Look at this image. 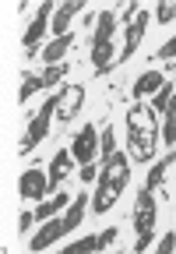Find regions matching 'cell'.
<instances>
[{"label":"cell","mask_w":176,"mask_h":254,"mask_svg":"<svg viewBox=\"0 0 176 254\" xmlns=\"http://www.w3.org/2000/svg\"><path fill=\"white\" fill-rule=\"evenodd\" d=\"M116 237H120V226H106V230L99 233V251H106V247H109Z\"/></svg>","instance_id":"obj_30"},{"label":"cell","mask_w":176,"mask_h":254,"mask_svg":"<svg viewBox=\"0 0 176 254\" xmlns=\"http://www.w3.org/2000/svg\"><path fill=\"white\" fill-rule=\"evenodd\" d=\"M155 127H159V120H155L152 106L137 103V106L127 110V134H134V131H155Z\"/></svg>","instance_id":"obj_14"},{"label":"cell","mask_w":176,"mask_h":254,"mask_svg":"<svg viewBox=\"0 0 176 254\" xmlns=\"http://www.w3.org/2000/svg\"><path fill=\"white\" fill-rule=\"evenodd\" d=\"M74 46V32H67V36H60V39H53L46 50H43V60H46V67H53V64H64V57H67V50Z\"/></svg>","instance_id":"obj_17"},{"label":"cell","mask_w":176,"mask_h":254,"mask_svg":"<svg viewBox=\"0 0 176 254\" xmlns=\"http://www.w3.org/2000/svg\"><path fill=\"white\" fill-rule=\"evenodd\" d=\"M162 85H166V74H162V71H144V74L134 81L131 95H134V99H144V95H155Z\"/></svg>","instance_id":"obj_16"},{"label":"cell","mask_w":176,"mask_h":254,"mask_svg":"<svg viewBox=\"0 0 176 254\" xmlns=\"http://www.w3.org/2000/svg\"><path fill=\"white\" fill-rule=\"evenodd\" d=\"M137 14H141V7H137V4H127V7L120 11V21H124V28H127V25H131Z\"/></svg>","instance_id":"obj_33"},{"label":"cell","mask_w":176,"mask_h":254,"mask_svg":"<svg viewBox=\"0 0 176 254\" xmlns=\"http://www.w3.org/2000/svg\"><path fill=\"white\" fill-rule=\"evenodd\" d=\"M18 194H21V201H46L49 198V173H43L39 166L18 173Z\"/></svg>","instance_id":"obj_5"},{"label":"cell","mask_w":176,"mask_h":254,"mask_svg":"<svg viewBox=\"0 0 176 254\" xmlns=\"http://www.w3.org/2000/svg\"><path fill=\"white\" fill-rule=\"evenodd\" d=\"M71 155H74V163H81V166H88V163H95V159H99V131L92 124H85L81 131L74 134Z\"/></svg>","instance_id":"obj_7"},{"label":"cell","mask_w":176,"mask_h":254,"mask_svg":"<svg viewBox=\"0 0 176 254\" xmlns=\"http://www.w3.org/2000/svg\"><path fill=\"white\" fill-rule=\"evenodd\" d=\"M116 201H120V194H116L113 187H106V184H95V194H92V212H95V215L109 212Z\"/></svg>","instance_id":"obj_20"},{"label":"cell","mask_w":176,"mask_h":254,"mask_svg":"<svg viewBox=\"0 0 176 254\" xmlns=\"http://www.w3.org/2000/svg\"><path fill=\"white\" fill-rule=\"evenodd\" d=\"M162 141L166 145H176V95H173L169 110L162 113Z\"/></svg>","instance_id":"obj_24"},{"label":"cell","mask_w":176,"mask_h":254,"mask_svg":"<svg viewBox=\"0 0 176 254\" xmlns=\"http://www.w3.org/2000/svg\"><path fill=\"white\" fill-rule=\"evenodd\" d=\"M116 39V11H99V21L92 28V46H109Z\"/></svg>","instance_id":"obj_15"},{"label":"cell","mask_w":176,"mask_h":254,"mask_svg":"<svg viewBox=\"0 0 176 254\" xmlns=\"http://www.w3.org/2000/svg\"><path fill=\"white\" fill-rule=\"evenodd\" d=\"M159 134H162V127H155V131H134V134H127L131 159H137V163H152L155 152H159Z\"/></svg>","instance_id":"obj_9"},{"label":"cell","mask_w":176,"mask_h":254,"mask_svg":"<svg viewBox=\"0 0 176 254\" xmlns=\"http://www.w3.org/2000/svg\"><path fill=\"white\" fill-rule=\"evenodd\" d=\"M81 11H85V0H64V4H56L53 25H49V32H53V39H60V36H67V32H71V21H74V14H81Z\"/></svg>","instance_id":"obj_11"},{"label":"cell","mask_w":176,"mask_h":254,"mask_svg":"<svg viewBox=\"0 0 176 254\" xmlns=\"http://www.w3.org/2000/svg\"><path fill=\"white\" fill-rule=\"evenodd\" d=\"M71 163H74V155H71V148H60L53 155V163H49V194H56L60 190V184L67 180V173H71Z\"/></svg>","instance_id":"obj_12"},{"label":"cell","mask_w":176,"mask_h":254,"mask_svg":"<svg viewBox=\"0 0 176 254\" xmlns=\"http://www.w3.org/2000/svg\"><path fill=\"white\" fill-rule=\"evenodd\" d=\"M120 254H124V251H120Z\"/></svg>","instance_id":"obj_34"},{"label":"cell","mask_w":176,"mask_h":254,"mask_svg":"<svg viewBox=\"0 0 176 254\" xmlns=\"http://www.w3.org/2000/svg\"><path fill=\"white\" fill-rule=\"evenodd\" d=\"M81 106H85V85H64L60 88V106H56V124L67 127L78 117Z\"/></svg>","instance_id":"obj_10"},{"label":"cell","mask_w":176,"mask_h":254,"mask_svg":"<svg viewBox=\"0 0 176 254\" xmlns=\"http://www.w3.org/2000/svg\"><path fill=\"white\" fill-rule=\"evenodd\" d=\"M64 237H67V226H64V215H56V219L43 222V230H36V237L28 240V251H32V254H43V251H49L53 244H60Z\"/></svg>","instance_id":"obj_8"},{"label":"cell","mask_w":176,"mask_h":254,"mask_svg":"<svg viewBox=\"0 0 176 254\" xmlns=\"http://www.w3.org/2000/svg\"><path fill=\"white\" fill-rule=\"evenodd\" d=\"M148 21H152V14L141 11V14L124 28V46H120V53H116V67H120V64H127V60L137 53V46H141V39H144V32H148Z\"/></svg>","instance_id":"obj_6"},{"label":"cell","mask_w":176,"mask_h":254,"mask_svg":"<svg viewBox=\"0 0 176 254\" xmlns=\"http://www.w3.org/2000/svg\"><path fill=\"white\" fill-rule=\"evenodd\" d=\"M155 57H159V60H176V36H173V39H166V43L155 50Z\"/></svg>","instance_id":"obj_29"},{"label":"cell","mask_w":176,"mask_h":254,"mask_svg":"<svg viewBox=\"0 0 176 254\" xmlns=\"http://www.w3.org/2000/svg\"><path fill=\"white\" fill-rule=\"evenodd\" d=\"M155 190H137V205H134V254H144L155 237Z\"/></svg>","instance_id":"obj_2"},{"label":"cell","mask_w":176,"mask_h":254,"mask_svg":"<svg viewBox=\"0 0 176 254\" xmlns=\"http://www.w3.org/2000/svg\"><path fill=\"white\" fill-rule=\"evenodd\" d=\"M71 71V64L64 60V64H53V67H46L43 71V81H46V88H56V85H64V74Z\"/></svg>","instance_id":"obj_25"},{"label":"cell","mask_w":176,"mask_h":254,"mask_svg":"<svg viewBox=\"0 0 176 254\" xmlns=\"http://www.w3.org/2000/svg\"><path fill=\"white\" fill-rule=\"evenodd\" d=\"M46 88V81H43V74H32V71H25L21 74V88H18V103L25 106L28 99H32L36 92H43Z\"/></svg>","instance_id":"obj_21"},{"label":"cell","mask_w":176,"mask_h":254,"mask_svg":"<svg viewBox=\"0 0 176 254\" xmlns=\"http://www.w3.org/2000/svg\"><path fill=\"white\" fill-rule=\"evenodd\" d=\"M53 14H56V0H43L39 11H36V18L28 21L25 36H21V46H25V53H28V57H36V50L43 46L46 32H49V25H53Z\"/></svg>","instance_id":"obj_3"},{"label":"cell","mask_w":176,"mask_h":254,"mask_svg":"<svg viewBox=\"0 0 176 254\" xmlns=\"http://www.w3.org/2000/svg\"><path fill=\"white\" fill-rule=\"evenodd\" d=\"M85 184H92V180H99V163H88V166H81V173H78Z\"/></svg>","instance_id":"obj_31"},{"label":"cell","mask_w":176,"mask_h":254,"mask_svg":"<svg viewBox=\"0 0 176 254\" xmlns=\"http://www.w3.org/2000/svg\"><path fill=\"white\" fill-rule=\"evenodd\" d=\"M95 184H106V187H113L116 194H124V187L131 184V159L116 148L109 159H102L99 163V180Z\"/></svg>","instance_id":"obj_4"},{"label":"cell","mask_w":176,"mask_h":254,"mask_svg":"<svg viewBox=\"0 0 176 254\" xmlns=\"http://www.w3.org/2000/svg\"><path fill=\"white\" fill-rule=\"evenodd\" d=\"M176 251V230H169L162 240H159V247H155V254H173Z\"/></svg>","instance_id":"obj_28"},{"label":"cell","mask_w":176,"mask_h":254,"mask_svg":"<svg viewBox=\"0 0 176 254\" xmlns=\"http://www.w3.org/2000/svg\"><path fill=\"white\" fill-rule=\"evenodd\" d=\"M173 18H176V4H173V0H166V4H159V7H155V21H162V25H166V21H173Z\"/></svg>","instance_id":"obj_27"},{"label":"cell","mask_w":176,"mask_h":254,"mask_svg":"<svg viewBox=\"0 0 176 254\" xmlns=\"http://www.w3.org/2000/svg\"><path fill=\"white\" fill-rule=\"evenodd\" d=\"M173 95H176V85H173V81H166V85H162V88H159V92L152 95V113H155V117H162V113L169 110Z\"/></svg>","instance_id":"obj_23"},{"label":"cell","mask_w":176,"mask_h":254,"mask_svg":"<svg viewBox=\"0 0 176 254\" xmlns=\"http://www.w3.org/2000/svg\"><path fill=\"white\" fill-rule=\"evenodd\" d=\"M85 208H88V194L81 190V194H74L71 208L64 212V226H67V233H74V230L81 226V219H85Z\"/></svg>","instance_id":"obj_19"},{"label":"cell","mask_w":176,"mask_h":254,"mask_svg":"<svg viewBox=\"0 0 176 254\" xmlns=\"http://www.w3.org/2000/svg\"><path fill=\"white\" fill-rule=\"evenodd\" d=\"M56 254H99V233H88V237H81V240L60 247Z\"/></svg>","instance_id":"obj_22"},{"label":"cell","mask_w":176,"mask_h":254,"mask_svg":"<svg viewBox=\"0 0 176 254\" xmlns=\"http://www.w3.org/2000/svg\"><path fill=\"white\" fill-rule=\"evenodd\" d=\"M173 163H176V152H169L166 159H159V163H152V170H148V177H144V184H141V187H144V190H159Z\"/></svg>","instance_id":"obj_18"},{"label":"cell","mask_w":176,"mask_h":254,"mask_svg":"<svg viewBox=\"0 0 176 254\" xmlns=\"http://www.w3.org/2000/svg\"><path fill=\"white\" fill-rule=\"evenodd\" d=\"M32 222H36V212H21L18 215V233H28V230H32Z\"/></svg>","instance_id":"obj_32"},{"label":"cell","mask_w":176,"mask_h":254,"mask_svg":"<svg viewBox=\"0 0 176 254\" xmlns=\"http://www.w3.org/2000/svg\"><path fill=\"white\" fill-rule=\"evenodd\" d=\"M74 198H67V190H56V194H49L46 201L36 205V222H49L56 215H64V208H71Z\"/></svg>","instance_id":"obj_13"},{"label":"cell","mask_w":176,"mask_h":254,"mask_svg":"<svg viewBox=\"0 0 176 254\" xmlns=\"http://www.w3.org/2000/svg\"><path fill=\"white\" fill-rule=\"evenodd\" d=\"M113 152H116V134H113V127H102L99 131V163L109 159Z\"/></svg>","instance_id":"obj_26"},{"label":"cell","mask_w":176,"mask_h":254,"mask_svg":"<svg viewBox=\"0 0 176 254\" xmlns=\"http://www.w3.org/2000/svg\"><path fill=\"white\" fill-rule=\"evenodd\" d=\"M56 106H60V88H56L53 95H46L43 106H39V113L28 120L25 134L18 141V155H32V148H39V141L49 134V120H56Z\"/></svg>","instance_id":"obj_1"}]
</instances>
